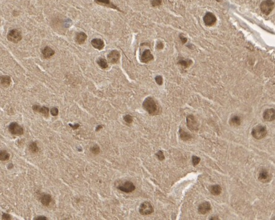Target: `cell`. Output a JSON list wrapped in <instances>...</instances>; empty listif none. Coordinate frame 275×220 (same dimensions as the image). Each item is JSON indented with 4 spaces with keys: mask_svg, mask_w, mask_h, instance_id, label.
Returning a JSON list of instances; mask_svg holds the SVG:
<instances>
[{
    "mask_svg": "<svg viewBox=\"0 0 275 220\" xmlns=\"http://www.w3.org/2000/svg\"><path fill=\"white\" fill-rule=\"evenodd\" d=\"M143 107L149 114L154 115L159 114L160 109L158 104L153 98L148 97L143 103Z\"/></svg>",
    "mask_w": 275,
    "mask_h": 220,
    "instance_id": "obj_1",
    "label": "cell"
},
{
    "mask_svg": "<svg viewBox=\"0 0 275 220\" xmlns=\"http://www.w3.org/2000/svg\"><path fill=\"white\" fill-rule=\"evenodd\" d=\"M267 131L266 129L262 125H257L254 127L252 130V135L255 139L260 140L265 137L266 135Z\"/></svg>",
    "mask_w": 275,
    "mask_h": 220,
    "instance_id": "obj_2",
    "label": "cell"
},
{
    "mask_svg": "<svg viewBox=\"0 0 275 220\" xmlns=\"http://www.w3.org/2000/svg\"><path fill=\"white\" fill-rule=\"evenodd\" d=\"M274 7V3L272 0H264L260 5V10L265 14L268 15L272 12Z\"/></svg>",
    "mask_w": 275,
    "mask_h": 220,
    "instance_id": "obj_3",
    "label": "cell"
},
{
    "mask_svg": "<svg viewBox=\"0 0 275 220\" xmlns=\"http://www.w3.org/2000/svg\"><path fill=\"white\" fill-rule=\"evenodd\" d=\"M139 211L141 215L146 216L152 214L154 212V208L151 203L149 202H144L140 205Z\"/></svg>",
    "mask_w": 275,
    "mask_h": 220,
    "instance_id": "obj_4",
    "label": "cell"
},
{
    "mask_svg": "<svg viewBox=\"0 0 275 220\" xmlns=\"http://www.w3.org/2000/svg\"><path fill=\"white\" fill-rule=\"evenodd\" d=\"M7 38L10 42L16 43L21 40L22 35L19 31L17 29H13L7 33Z\"/></svg>",
    "mask_w": 275,
    "mask_h": 220,
    "instance_id": "obj_5",
    "label": "cell"
},
{
    "mask_svg": "<svg viewBox=\"0 0 275 220\" xmlns=\"http://www.w3.org/2000/svg\"><path fill=\"white\" fill-rule=\"evenodd\" d=\"M117 189L125 193H131L133 192L136 187L133 182L130 181H125L117 186Z\"/></svg>",
    "mask_w": 275,
    "mask_h": 220,
    "instance_id": "obj_6",
    "label": "cell"
},
{
    "mask_svg": "<svg viewBox=\"0 0 275 220\" xmlns=\"http://www.w3.org/2000/svg\"><path fill=\"white\" fill-rule=\"evenodd\" d=\"M8 130L9 132L13 135L20 136L23 135L24 133L23 128L16 122L11 123L8 126Z\"/></svg>",
    "mask_w": 275,
    "mask_h": 220,
    "instance_id": "obj_7",
    "label": "cell"
},
{
    "mask_svg": "<svg viewBox=\"0 0 275 220\" xmlns=\"http://www.w3.org/2000/svg\"><path fill=\"white\" fill-rule=\"evenodd\" d=\"M188 128L191 131H197L198 130V124L193 115H188L186 119Z\"/></svg>",
    "mask_w": 275,
    "mask_h": 220,
    "instance_id": "obj_8",
    "label": "cell"
},
{
    "mask_svg": "<svg viewBox=\"0 0 275 220\" xmlns=\"http://www.w3.org/2000/svg\"><path fill=\"white\" fill-rule=\"evenodd\" d=\"M216 17L215 15L211 13H207L203 17V21L207 26H212L216 22Z\"/></svg>",
    "mask_w": 275,
    "mask_h": 220,
    "instance_id": "obj_9",
    "label": "cell"
},
{
    "mask_svg": "<svg viewBox=\"0 0 275 220\" xmlns=\"http://www.w3.org/2000/svg\"><path fill=\"white\" fill-rule=\"evenodd\" d=\"M120 57V54L119 51L117 50H112L108 53L107 56V59L109 63L112 64H115L118 63Z\"/></svg>",
    "mask_w": 275,
    "mask_h": 220,
    "instance_id": "obj_10",
    "label": "cell"
},
{
    "mask_svg": "<svg viewBox=\"0 0 275 220\" xmlns=\"http://www.w3.org/2000/svg\"><path fill=\"white\" fill-rule=\"evenodd\" d=\"M263 118L265 120L272 122L275 120V110L274 109H266L263 113Z\"/></svg>",
    "mask_w": 275,
    "mask_h": 220,
    "instance_id": "obj_11",
    "label": "cell"
},
{
    "mask_svg": "<svg viewBox=\"0 0 275 220\" xmlns=\"http://www.w3.org/2000/svg\"><path fill=\"white\" fill-rule=\"evenodd\" d=\"M211 209V205L209 202H203L201 203L198 206V213L201 215H205L208 212H209Z\"/></svg>",
    "mask_w": 275,
    "mask_h": 220,
    "instance_id": "obj_12",
    "label": "cell"
},
{
    "mask_svg": "<svg viewBox=\"0 0 275 220\" xmlns=\"http://www.w3.org/2000/svg\"><path fill=\"white\" fill-rule=\"evenodd\" d=\"M141 61L143 63H147L151 61H152L154 59V57L151 52L148 49L145 50L143 52L142 55H141Z\"/></svg>",
    "mask_w": 275,
    "mask_h": 220,
    "instance_id": "obj_13",
    "label": "cell"
},
{
    "mask_svg": "<svg viewBox=\"0 0 275 220\" xmlns=\"http://www.w3.org/2000/svg\"><path fill=\"white\" fill-rule=\"evenodd\" d=\"M32 109L36 112L42 114L43 116L45 117H48L49 115V109L46 107H40L39 105H33L32 106Z\"/></svg>",
    "mask_w": 275,
    "mask_h": 220,
    "instance_id": "obj_14",
    "label": "cell"
},
{
    "mask_svg": "<svg viewBox=\"0 0 275 220\" xmlns=\"http://www.w3.org/2000/svg\"><path fill=\"white\" fill-rule=\"evenodd\" d=\"M40 200L43 205L48 207L52 202V199L50 195L47 194V193H42L40 197Z\"/></svg>",
    "mask_w": 275,
    "mask_h": 220,
    "instance_id": "obj_15",
    "label": "cell"
},
{
    "mask_svg": "<svg viewBox=\"0 0 275 220\" xmlns=\"http://www.w3.org/2000/svg\"><path fill=\"white\" fill-rule=\"evenodd\" d=\"M91 44L94 48L99 50H102L105 46L104 42L100 39H94L91 41Z\"/></svg>",
    "mask_w": 275,
    "mask_h": 220,
    "instance_id": "obj_16",
    "label": "cell"
},
{
    "mask_svg": "<svg viewBox=\"0 0 275 220\" xmlns=\"http://www.w3.org/2000/svg\"><path fill=\"white\" fill-rule=\"evenodd\" d=\"M271 177L270 176L269 173H268V171L266 170H262L261 171V172L259 174L258 179L259 180L262 182H268L270 181Z\"/></svg>",
    "mask_w": 275,
    "mask_h": 220,
    "instance_id": "obj_17",
    "label": "cell"
},
{
    "mask_svg": "<svg viewBox=\"0 0 275 220\" xmlns=\"http://www.w3.org/2000/svg\"><path fill=\"white\" fill-rule=\"evenodd\" d=\"M43 57L45 59L50 58L55 54V51L52 50L50 47H45L42 51Z\"/></svg>",
    "mask_w": 275,
    "mask_h": 220,
    "instance_id": "obj_18",
    "label": "cell"
},
{
    "mask_svg": "<svg viewBox=\"0 0 275 220\" xmlns=\"http://www.w3.org/2000/svg\"><path fill=\"white\" fill-rule=\"evenodd\" d=\"M192 63H193V61H192L191 60L186 58L179 59L178 62V64L181 66L183 68H188V67H190L192 65Z\"/></svg>",
    "mask_w": 275,
    "mask_h": 220,
    "instance_id": "obj_19",
    "label": "cell"
},
{
    "mask_svg": "<svg viewBox=\"0 0 275 220\" xmlns=\"http://www.w3.org/2000/svg\"><path fill=\"white\" fill-rule=\"evenodd\" d=\"M87 35L84 32H79L76 35V42L80 45H81L85 42L87 39Z\"/></svg>",
    "mask_w": 275,
    "mask_h": 220,
    "instance_id": "obj_20",
    "label": "cell"
},
{
    "mask_svg": "<svg viewBox=\"0 0 275 220\" xmlns=\"http://www.w3.org/2000/svg\"><path fill=\"white\" fill-rule=\"evenodd\" d=\"M209 191L213 195H219L221 193L222 189L219 185H214L211 186L209 188Z\"/></svg>",
    "mask_w": 275,
    "mask_h": 220,
    "instance_id": "obj_21",
    "label": "cell"
},
{
    "mask_svg": "<svg viewBox=\"0 0 275 220\" xmlns=\"http://www.w3.org/2000/svg\"><path fill=\"white\" fill-rule=\"evenodd\" d=\"M11 83V79L8 76H1V84L3 87H9Z\"/></svg>",
    "mask_w": 275,
    "mask_h": 220,
    "instance_id": "obj_22",
    "label": "cell"
},
{
    "mask_svg": "<svg viewBox=\"0 0 275 220\" xmlns=\"http://www.w3.org/2000/svg\"><path fill=\"white\" fill-rule=\"evenodd\" d=\"M179 134H180V138H181L183 141H185L190 140L192 138V136L190 135V133H187L186 131H185L184 130H183L182 128H180V130H179Z\"/></svg>",
    "mask_w": 275,
    "mask_h": 220,
    "instance_id": "obj_23",
    "label": "cell"
},
{
    "mask_svg": "<svg viewBox=\"0 0 275 220\" xmlns=\"http://www.w3.org/2000/svg\"><path fill=\"white\" fill-rule=\"evenodd\" d=\"M241 124V120L239 117L237 116V115H234L233 116L231 120H230V124L234 126H239Z\"/></svg>",
    "mask_w": 275,
    "mask_h": 220,
    "instance_id": "obj_24",
    "label": "cell"
},
{
    "mask_svg": "<svg viewBox=\"0 0 275 220\" xmlns=\"http://www.w3.org/2000/svg\"><path fill=\"white\" fill-rule=\"evenodd\" d=\"M97 64L99 65V66L100 67V68H102V69H107L108 67V63L106 61V60H105V58H99V59L97 60Z\"/></svg>",
    "mask_w": 275,
    "mask_h": 220,
    "instance_id": "obj_25",
    "label": "cell"
},
{
    "mask_svg": "<svg viewBox=\"0 0 275 220\" xmlns=\"http://www.w3.org/2000/svg\"><path fill=\"white\" fill-rule=\"evenodd\" d=\"M10 155L6 150H1L0 152V159L1 161H5L9 159Z\"/></svg>",
    "mask_w": 275,
    "mask_h": 220,
    "instance_id": "obj_26",
    "label": "cell"
},
{
    "mask_svg": "<svg viewBox=\"0 0 275 220\" xmlns=\"http://www.w3.org/2000/svg\"><path fill=\"white\" fill-rule=\"evenodd\" d=\"M29 150L32 153H37L39 151V148L37 146V144L35 142H32L31 143H30L29 144Z\"/></svg>",
    "mask_w": 275,
    "mask_h": 220,
    "instance_id": "obj_27",
    "label": "cell"
},
{
    "mask_svg": "<svg viewBox=\"0 0 275 220\" xmlns=\"http://www.w3.org/2000/svg\"><path fill=\"white\" fill-rule=\"evenodd\" d=\"M97 1L98 3H99L100 4H103V5H108L110 7H112V8H114V9H118L119 10L118 8H117V7H116L115 5H113V4H112L110 1V0H97Z\"/></svg>",
    "mask_w": 275,
    "mask_h": 220,
    "instance_id": "obj_28",
    "label": "cell"
},
{
    "mask_svg": "<svg viewBox=\"0 0 275 220\" xmlns=\"http://www.w3.org/2000/svg\"><path fill=\"white\" fill-rule=\"evenodd\" d=\"M100 148L99 146H98V145L97 144H95V145H94V146L92 147L91 148V152H92L93 154H99V152H100Z\"/></svg>",
    "mask_w": 275,
    "mask_h": 220,
    "instance_id": "obj_29",
    "label": "cell"
},
{
    "mask_svg": "<svg viewBox=\"0 0 275 220\" xmlns=\"http://www.w3.org/2000/svg\"><path fill=\"white\" fill-rule=\"evenodd\" d=\"M123 119H124V120H125V122L126 123H127V124H130L133 122V117H132V116H131V115H130L129 114H127V115H125V116L123 117Z\"/></svg>",
    "mask_w": 275,
    "mask_h": 220,
    "instance_id": "obj_30",
    "label": "cell"
},
{
    "mask_svg": "<svg viewBox=\"0 0 275 220\" xmlns=\"http://www.w3.org/2000/svg\"><path fill=\"white\" fill-rule=\"evenodd\" d=\"M156 157L157 158V159L159 160V161H163V160L165 159L164 154L163 153V152L161 150H160V151H158L157 152H156Z\"/></svg>",
    "mask_w": 275,
    "mask_h": 220,
    "instance_id": "obj_31",
    "label": "cell"
},
{
    "mask_svg": "<svg viewBox=\"0 0 275 220\" xmlns=\"http://www.w3.org/2000/svg\"><path fill=\"white\" fill-rule=\"evenodd\" d=\"M199 162H200V158L198 157V156H193V157H192V163H193V166H195L198 165Z\"/></svg>",
    "mask_w": 275,
    "mask_h": 220,
    "instance_id": "obj_32",
    "label": "cell"
},
{
    "mask_svg": "<svg viewBox=\"0 0 275 220\" xmlns=\"http://www.w3.org/2000/svg\"><path fill=\"white\" fill-rule=\"evenodd\" d=\"M155 81L158 85L161 86L163 84V78L161 75H157L155 78Z\"/></svg>",
    "mask_w": 275,
    "mask_h": 220,
    "instance_id": "obj_33",
    "label": "cell"
},
{
    "mask_svg": "<svg viewBox=\"0 0 275 220\" xmlns=\"http://www.w3.org/2000/svg\"><path fill=\"white\" fill-rule=\"evenodd\" d=\"M162 4V0H152L151 5L154 7L161 6Z\"/></svg>",
    "mask_w": 275,
    "mask_h": 220,
    "instance_id": "obj_34",
    "label": "cell"
},
{
    "mask_svg": "<svg viewBox=\"0 0 275 220\" xmlns=\"http://www.w3.org/2000/svg\"><path fill=\"white\" fill-rule=\"evenodd\" d=\"M50 112H51V114L53 115V116H54V117L57 116L58 114V108H56V107L52 108V109L50 110Z\"/></svg>",
    "mask_w": 275,
    "mask_h": 220,
    "instance_id": "obj_35",
    "label": "cell"
},
{
    "mask_svg": "<svg viewBox=\"0 0 275 220\" xmlns=\"http://www.w3.org/2000/svg\"><path fill=\"white\" fill-rule=\"evenodd\" d=\"M179 38L180 39V40H181V42L182 44H185V43L187 42V38H186L185 37L183 34H180L179 35Z\"/></svg>",
    "mask_w": 275,
    "mask_h": 220,
    "instance_id": "obj_36",
    "label": "cell"
},
{
    "mask_svg": "<svg viewBox=\"0 0 275 220\" xmlns=\"http://www.w3.org/2000/svg\"><path fill=\"white\" fill-rule=\"evenodd\" d=\"M164 47V43L162 42L161 41H159V42H157V45H156V48L157 50H163Z\"/></svg>",
    "mask_w": 275,
    "mask_h": 220,
    "instance_id": "obj_37",
    "label": "cell"
},
{
    "mask_svg": "<svg viewBox=\"0 0 275 220\" xmlns=\"http://www.w3.org/2000/svg\"><path fill=\"white\" fill-rule=\"evenodd\" d=\"M2 218L3 219H12V218H11L10 215L7 214V213H3Z\"/></svg>",
    "mask_w": 275,
    "mask_h": 220,
    "instance_id": "obj_38",
    "label": "cell"
},
{
    "mask_svg": "<svg viewBox=\"0 0 275 220\" xmlns=\"http://www.w3.org/2000/svg\"><path fill=\"white\" fill-rule=\"evenodd\" d=\"M34 219H41V220L45 219V220H47V217H43V216H39V217H35V218H34Z\"/></svg>",
    "mask_w": 275,
    "mask_h": 220,
    "instance_id": "obj_39",
    "label": "cell"
},
{
    "mask_svg": "<svg viewBox=\"0 0 275 220\" xmlns=\"http://www.w3.org/2000/svg\"><path fill=\"white\" fill-rule=\"evenodd\" d=\"M69 125H70V126H71V127H72L74 130L77 129V128L79 127V126H80V125H79L78 124H76L74 125H71L70 124Z\"/></svg>",
    "mask_w": 275,
    "mask_h": 220,
    "instance_id": "obj_40",
    "label": "cell"
},
{
    "mask_svg": "<svg viewBox=\"0 0 275 220\" xmlns=\"http://www.w3.org/2000/svg\"><path fill=\"white\" fill-rule=\"evenodd\" d=\"M102 127H103L102 125H98V126H97V127H96V131H99V130H100V129L102 128Z\"/></svg>",
    "mask_w": 275,
    "mask_h": 220,
    "instance_id": "obj_41",
    "label": "cell"
}]
</instances>
